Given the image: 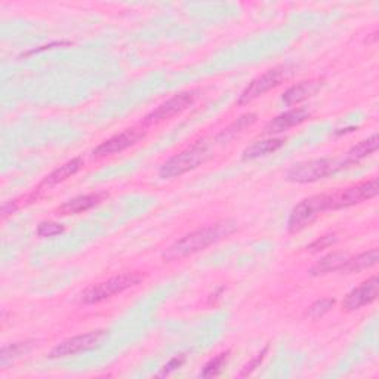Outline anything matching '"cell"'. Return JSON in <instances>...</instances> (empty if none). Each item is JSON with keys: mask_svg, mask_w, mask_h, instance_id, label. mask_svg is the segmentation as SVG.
<instances>
[{"mask_svg": "<svg viewBox=\"0 0 379 379\" xmlns=\"http://www.w3.org/2000/svg\"><path fill=\"white\" fill-rule=\"evenodd\" d=\"M236 228L237 225L234 221H223V223L199 228L196 231H193V233L181 237L166 249L163 252V260L175 261L181 260L184 256L200 252L203 249L209 247L210 245L219 242L221 239L233 234Z\"/></svg>", "mask_w": 379, "mask_h": 379, "instance_id": "obj_1", "label": "cell"}, {"mask_svg": "<svg viewBox=\"0 0 379 379\" xmlns=\"http://www.w3.org/2000/svg\"><path fill=\"white\" fill-rule=\"evenodd\" d=\"M347 166H350V163L345 159H314L307 162H299L297 164H293L288 171L286 180L297 184L316 182L319 180L330 177V175L347 168Z\"/></svg>", "mask_w": 379, "mask_h": 379, "instance_id": "obj_2", "label": "cell"}, {"mask_svg": "<svg viewBox=\"0 0 379 379\" xmlns=\"http://www.w3.org/2000/svg\"><path fill=\"white\" fill-rule=\"evenodd\" d=\"M329 209H332L330 194H319V196L304 199L291 212L288 221L289 233H299L301 230L311 225L320 214Z\"/></svg>", "mask_w": 379, "mask_h": 379, "instance_id": "obj_3", "label": "cell"}, {"mask_svg": "<svg viewBox=\"0 0 379 379\" xmlns=\"http://www.w3.org/2000/svg\"><path fill=\"white\" fill-rule=\"evenodd\" d=\"M208 159H209L208 145L197 143L193 147H190V149L175 154L168 162L163 163V166L160 168V177L164 180L180 177V175H184L193 169H196L197 166L205 163Z\"/></svg>", "mask_w": 379, "mask_h": 379, "instance_id": "obj_4", "label": "cell"}, {"mask_svg": "<svg viewBox=\"0 0 379 379\" xmlns=\"http://www.w3.org/2000/svg\"><path fill=\"white\" fill-rule=\"evenodd\" d=\"M144 279L141 273H123L116 277H112L106 282H101L98 284L90 286L82 295V301L85 304H98L101 301H106L108 298L114 297L117 293H122L126 289L136 286Z\"/></svg>", "mask_w": 379, "mask_h": 379, "instance_id": "obj_5", "label": "cell"}, {"mask_svg": "<svg viewBox=\"0 0 379 379\" xmlns=\"http://www.w3.org/2000/svg\"><path fill=\"white\" fill-rule=\"evenodd\" d=\"M291 75H292V69L289 66H279L265 71L264 75H261L260 77H256L255 80L249 83V86L242 92V95H240L237 103L240 106L251 103V101H254L255 98L264 95L265 92L279 86L280 83L288 79Z\"/></svg>", "mask_w": 379, "mask_h": 379, "instance_id": "obj_6", "label": "cell"}, {"mask_svg": "<svg viewBox=\"0 0 379 379\" xmlns=\"http://www.w3.org/2000/svg\"><path fill=\"white\" fill-rule=\"evenodd\" d=\"M378 191H379L378 178H372L366 182L357 184L354 187H350L342 191H338L335 194H330L332 209H342V208L358 205V203L375 197Z\"/></svg>", "mask_w": 379, "mask_h": 379, "instance_id": "obj_7", "label": "cell"}, {"mask_svg": "<svg viewBox=\"0 0 379 379\" xmlns=\"http://www.w3.org/2000/svg\"><path fill=\"white\" fill-rule=\"evenodd\" d=\"M197 95H199L197 90H187L172 97L171 99L166 101V103L157 107L153 113L147 116L144 120V125H153L180 114L187 107H190L194 101H196Z\"/></svg>", "mask_w": 379, "mask_h": 379, "instance_id": "obj_8", "label": "cell"}, {"mask_svg": "<svg viewBox=\"0 0 379 379\" xmlns=\"http://www.w3.org/2000/svg\"><path fill=\"white\" fill-rule=\"evenodd\" d=\"M104 335H106L104 330H97V332H89V334H85V335L73 337L55 347L51 351L49 357L51 358H62V357L75 356V354L83 353V351L92 350L99 344L101 339L104 338Z\"/></svg>", "mask_w": 379, "mask_h": 379, "instance_id": "obj_9", "label": "cell"}, {"mask_svg": "<svg viewBox=\"0 0 379 379\" xmlns=\"http://www.w3.org/2000/svg\"><path fill=\"white\" fill-rule=\"evenodd\" d=\"M144 135L145 132L143 129H138V127L126 129V131H123L122 134H117L112 138H108V140H106L104 143H101L94 150V154L103 157V156H112V154L120 153L129 149V147L135 145L136 143H140L144 138Z\"/></svg>", "mask_w": 379, "mask_h": 379, "instance_id": "obj_10", "label": "cell"}, {"mask_svg": "<svg viewBox=\"0 0 379 379\" xmlns=\"http://www.w3.org/2000/svg\"><path fill=\"white\" fill-rule=\"evenodd\" d=\"M378 291H379V280L376 276H374L365 283L360 284L358 288L351 291L345 297L344 302H342V307L348 311L362 308L367 304H372L378 298Z\"/></svg>", "mask_w": 379, "mask_h": 379, "instance_id": "obj_11", "label": "cell"}, {"mask_svg": "<svg viewBox=\"0 0 379 379\" xmlns=\"http://www.w3.org/2000/svg\"><path fill=\"white\" fill-rule=\"evenodd\" d=\"M310 116L307 108H297V110H291V112H286L280 114L279 117L273 119L270 123H268L264 129V134L267 135H274V134H280L288 131V129L297 126L302 123L304 120H307Z\"/></svg>", "mask_w": 379, "mask_h": 379, "instance_id": "obj_12", "label": "cell"}, {"mask_svg": "<svg viewBox=\"0 0 379 379\" xmlns=\"http://www.w3.org/2000/svg\"><path fill=\"white\" fill-rule=\"evenodd\" d=\"M107 193H97V194H86V196H79L73 200H69L57 209V215H77L82 212L89 210L99 205L106 197Z\"/></svg>", "mask_w": 379, "mask_h": 379, "instance_id": "obj_13", "label": "cell"}, {"mask_svg": "<svg viewBox=\"0 0 379 379\" xmlns=\"http://www.w3.org/2000/svg\"><path fill=\"white\" fill-rule=\"evenodd\" d=\"M82 166H83L82 157L71 159L70 162L60 166L58 169H55L53 172H51L48 177H46L42 181L40 187H52V186H57V184H60V182H64L66 180H69L70 177H73L75 173H77L82 169Z\"/></svg>", "mask_w": 379, "mask_h": 379, "instance_id": "obj_14", "label": "cell"}, {"mask_svg": "<svg viewBox=\"0 0 379 379\" xmlns=\"http://www.w3.org/2000/svg\"><path fill=\"white\" fill-rule=\"evenodd\" d=\"M320 86L319 82H302L297 86H292L283 94V103L286 106H295L310 98Z\"/></svg>", "mask_w": 379, "mask_h": 379, "instance_id": "obj_15", "label": "cell"}, {"mask_svg": "<svg viewBox=\"0 0 379 379\" xmlns=\"http://www.w3.org/2000/svg\"><path fill=\"white\" fill-rule=\"evenodd\" d=\"M283 144H284V140H265V141L254 143L243 151V160H254V159H258V157L271 154L279 150L280 147H283Z\"/></svg>", "mask_w": 379, "mask_h": 379, "instance_id": "obj_16", "label": "cell"}, {"mask_svg": "<svg viewBox=\"0 0 379 379\" xmlns=\"http://www.w3.org/2000/svg\"><path fill=\"white\" fill-rule=\"evenodd\" d=\"M378 260H379V252L375 247V249H372V251L360 254L356 258H348V261L345 262L344 267H342L341 271H344V273L362 271V270H365V268H371V267L376 265Z\"/></svg>", "mask_w": 379, "mask_h": 379, "instance_id": "obj_17", "label": "cell"}, {"mask_svg": "<svg viewBox=\"0 0 379 379\" xmlns=\"http://www.w3.org/2000/svg\"><path fill=\"white\" fill-rule=\"evenodd\" d=\"M379 147V140H378V134H374L371 138H367V140L358 143L357 145H354L353 149H351L348 153H347V157L345 160L350 163V164H354L357 163L358 160L365 159V157H367L369 154H372L378 150Z\"/></svg>", "mask_w": 379, "mask_h": 379, "instance_id": "obj_18", "label": "cell"}, {"mask_svg": "<svg viewBox=\"0 0 379 379\" xmlns=\"http://www.w3.org/2000/svg\"><path fill=\"white\" fill-rule=\"evenodd\" d=\"M347 261H348V256L344 254H330L311 268V274L320 276L330 271H341Z\"/></svg>", "mask_w": 379, "mask_h": 379, "instance_id": "obj_19", "label": "cell"}, {"mask_svg": "<svg viewBox=\"0 0 379 379\" xmlns=\"http://www.w3.org/2000/svg\"><path fill=\"white\" fill-rule=\"evenodd\" d=\"M255 122H256V114H252V113L251 114H245V116H242L240 119H237L233 125H230L227 129H224V131L217 136V140L221 141V143H227L230 140H233V138L237 134L243 132L246 127L252 126Z\"/></svg>", "mask_w": 379, "mask_h": 379, "instance_id": "obj_20", "label": "cell"}, {"mask_svg": "<svg viewBox=\"0 0 379 379\" xmlns=\"http://www.w3.org/2000/svg\"><path fill=\"white\" fill-rule=\"evenodd\" d=\"M30 348L32 342H15V344L5 345L0 351V366L6 367V365L29 353Z\"/></svg>", "mask_w": 379, "mask_h": 379, "instance_id": "obj_21", "label": "cell"}, {"mask_svg": "<svg viewBox=\"0 0 379 379\" xmlns=\"http://www.w3.org/2000/svg\"><path fill=\"white\" fill-rule=\"evenodd\" d=\"M228 356L230 353L227 351V353H221L219 356L214 357L210 360V362L203 367V371H201V376L203 378H209V376H215L221 372V369L224 367L225 362L228 360Z\"/></svg>", "mask_w": 379, "mask_h": 379, "instance_id": "obj_22", "label": "cell"}, {"mask_svg": "<svg viewBox=\"0 0 379 379\" xmlns=\"http://www.w3.org/2000/svg\"><path fill=\"white\" fill-rule=\"evenodd\" d=\"M334 304L335 301L334 299H328V298H323V299H319L314 302L310 310H308V314H310V317L313 319H319L321 316H325V314L334 307Z\"/></svg>", "mask_w": 379, "mask_h": 379, "instance_id": "obj_23", "label": "cell"}, {"mask_svg": "<svg viewBox=\"0 0 379 379\" xmlns=\"http://www.w3.org/2000/svg\"><path fill=\"white\" fill-rule=\"evenodd\" d=\"M64 231V225L61 224H57V223H42L39 224L38 230H36V233H38L39 237H53V236H58L61 234Z\"/></svg>", "mask_w": 379, "mask_h": 379, "instance_id": "obj_24", "label": "cell"}, {"mask_svg": "<svg viewBox=\"0 0 379 379\" xmlns=\"http://www.w3.org/2000/svg\"><path fill=\"white\" fill-rule=\"evenodd\" d=\"M337 242V236L335 234H328V236H323L320 239H317L316 242H313L308 249L313 252H316V251H321V249H326L328 246H330L332 243H335Z\"/></svg>", "mask_w": 379, "mask_h": 379, "instance_id": "obj_25", "label": "cell"}, {"mask_svg": "<svg viewBox=\"0 0 379 379\" xmlns=\"http://www.w3.org/2000/svg\"><path fill=\"white\" fill-rule=\"evenodd\" d=\"M267 350H268V348L265 347L260 354H258L254 360H251V362H249V363L245 366V369L242 371V374H240V376H247L249 374H252V372L255 371V369L262 363V360H264V357H265V354H267Z\"/></svg>", "mask_w": 379, "mask_h": 379, "instance_id": "obj_26", "label": "cell"}, {"mask_svg": "<svg viewBox=\"0 0 379 379\" xmlns=\"http://www.w3.org/2000/svg\"><path fill=\"white\" fill-rule=\"evenodd\" d=\"M186 356H184V354H180L178 357H173L172 360H171V362L168 363V365H166L164 366V369H163V371H162V374H160V376H164V375H169L171 372H173V371H177V369H180L184 363H186Z\"/></svg>", "mask_w": 379, "mask_h": 379, "instance_id": "obj_27", "label": "cell"}]
</instances>
